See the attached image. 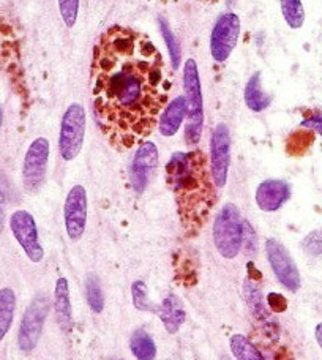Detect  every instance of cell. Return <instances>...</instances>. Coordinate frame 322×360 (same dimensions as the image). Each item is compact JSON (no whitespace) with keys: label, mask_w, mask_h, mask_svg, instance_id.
<instances>
[{"label":"cell","mask_w":322,"mask_h":360,"mask_svg":"<svg viewBox=\"0 0 322 360\" xmlns=\"http://www.w3.org/2000/svg\"><path fill=\"white\" fill-rule=\"evenodd\" d=\"M172 75L149 37L112 25L94 49L95 119L109 143L127 150L155 130L167 106Z\"/></svg>","instance_id":"6da1fadb"},{"label":"cell","mask_w":322,"mask_h":360,"mask_svg":"<svg viewBox=\"0 0 322 360\" xmlns=\"http://www.w3.org/2000/svg\"><path fill=\"white\" fill-rule=\"evenodd\" d=\"M166 182L176 196L182 226L190 234H196L209 220L217 202L215 182L204 152L174 153L166 165Z\"/></svg>","instance_id":"7a4b0ae2"},{"label":"cell","mask_w":322,"mask_h":360,"mask_svg":"<svg viewBox=\"0 0 322 360\" xmlns=\"http://www.w3.org/2000/svg\"><path fill=\"white\" fill-rule=\"evenodd\" d=\"M183 92L186 100V128L185 143L196 146L201 141L204 125V103L201 79L195 59H188L183 67Z\"/></svg>","instance_id":"3957f363"},{"label":"cell","mask_w":322,"mask_h":360,"mask_svg":"<svg viewBox=\"0 0 322 360\" xmlns=\"http://www.w3.org/2000/svg\"><path fill=\"white\" fill-rule=\"evenodd\" d=\"M243 240V220L234 204H224L214 223V242L224 259H234L239 255Z\"/></svg>","instance_id":"277c9868"},{"label":"cell","mask_w":322,"mask_h":360,"mask_svg":"<svg viewBox=\"0 0 322 360\" xmlns=\"http://www.w3.org/2000/svg\"><path fill=\"white\" fill-rule=\"evenodd\" d=\"M86 111L78 103L70 105L63 114L59 136V152L65 162H72L79 155L86 136Z\"/></svg>","instance_id":"5b68a950"},{"label":"cell","mask_w":322,"mask_h":360,"mask_svg":"<svg viewBox=\"0 0 322 360\" xmlns=\"http://www.w3.org/2000/svg\"><path fill=\"white\" fill-rule=\"evenodd\" d=\"M240 35V18L236 13H224L214 25L210 35V54L218 63H224L233 53Z\"/></svg>","instance_id":"8992f818"},{"label":"cell","mask_w":322,"mask_h":360,"mask_svg":"<svg viewBox=\"0 0 322 360\" xmlns=\"http://www.w3.org/2000/svg\"><path fill=\"white\" fill-rule=\"evenodd\" d=\"M49 162V141L46 138H37L30 144L24 158L22 184L25 191L35 193L41 188L46 179Z\"/></svg>","instance_id":"52a82bcc"},{"label":"cell","mask_w":322,"mask_h":360,"mask_svg":"<svg viewBox=\"0 0 322 360\" xmlns=\"http://www.w3.org/2000/svg\"><path fill=\"white\" fill-rule=\"evenodd\" d=\"M49 310V299L44 295H37L24 313L21 327H19L18 343L24 352H30L37 348L40 340L44 321Z\"/></svg>","instance_id":"ba28073f"},{"label":"cell","mask_w":322,"mask_h":360,"mask_svg":"<svg viewBox=\"0 0 322 360\" xmlns=\"http://www.w3.org/2000/svg\"><path fill=\"white\" fill-rule=\"evenodd\" d=\"M266 255L270 267L281 285L291 292H297L300 288V274L286 247L276 239H269L266 242Z\"/></svg>","instance_id":"9c48e42d"},{"label":"cell","mask_w":322,"mask_h":360,"mask_svg":"<svg viewBox=\"0 0 322 360\" xmlns=\"http://www.w3.org/2000/svg\"><path fill=\"white\" fill-rule=\"evenodd\" d=\"M231 165V134L224 124H218L210 138V172L217 188H223L228 182Z\"/></svg>","instance_id":"30bf717a"},{"label":"cell","mask_w":322,"mask_h":360,"mask_svg":"<svg viewBox=\"0 0 322 360\" xmlns=\"http://www.w3.org/2000/svg\"><path fill=\"white\" fill-rule=\"evenodd\" d=\"M10 228L19 245L32 262H40L44 256L43 247L38 239L37 223L27 210H16L10 217Z\"/></svg>","instance_id":"8fae6325"},{"label":"cell","mask_w":322,"mask_h":360,"mask_svg":"<svg viewBox=\"0 0 322 360\" xmlns=\"http://www.w3.org/2000/svg\"><path fill=\"white\" fill-rule=\"evenodd\" d=\"M65 228L72 240H79L87 224V191L82 185H75L65 199Z\"/></svg>","instance_id":"7c38bea8"},{"label":"cell","mask_w":322,"mask_h":360,"mask_svg":"<svg viewBox=\"0 0 322 360\" xmlns=\"http://www.w3.org/2000/svg\"><path fill=\"white\" fill-rule=\"evenodd\" d=\"M157 165H158L157 146L150 143V141H146V143L139 146L136 155L133 158L131 169H130L131 186L138 195H141V193L147 188V184H149V179L152 176V172L155 171Z\"/></svg>","instance_id":"4fadbf2b"},{"label":"cell","mask_w":322,"mask_h":360,"mask_svg":"<svg viewBox=\"0 0 322 360\" xmlns=\"http://www.w3.org/2000/svg\"><path fill=\"white\" fill-rule=\"evenodd\" d=\"M289 198H291V185L285 180H264L256 190V204L264 212H275L281 209Z\"/></svg>","instance_id":"5bb4252c"},{"label":"cell","mask_w":322,"mask_h":360,"mask_svg":"<svg viewBox=\"0 0 322 360\" xmlns=\"http://www.w3.org/2000/svg\"><path fill=\"white\" fill-rule=\"evenodd\" d=\"M186 115V100L183 96H177L176 100H172L169 105L165 108L161 119L158 122V128L163 136L169 138L174 136L179 131L180 125Z\"/></svg>","instance_id":"9a60e30c"},{"label":"cell","mask_w":322,"mask_h":360,"mask_svg":"<svg viewBox=\"0 0 322 360\" xmlns=\"http://www.w3.org/2000/svg\"><path fill=\"white\" fill-rule=\"evenodd\" d=\"M54 308L57 314V321L63 330H68L72 327L73 311L72 302H70V286L65 276H60L56 283L54 289Z\"/></svg>","instance_id":"2e32d148"},{"label":"cell","mask_w":322,"mask_h":360,"mask_svg":"<svg viewBox=\"0 0 322 360\" xmlns=\"http://www.w3.org/2000/svg\"><path fill=\"white\" fill-rule=\"evenodd\" d=\"M160 319L163 321L166 330L169 333L179 332L180 327L185 323V310L182 302L176 295H169L163 300L160 308Z\"/></svg>","instance_id":"e0dca14e"},{"label":"cell","mask_w":322,"mask_h":360,"mask_svg":"<svg viewBox=\"0 0 322 360\" xmlns=\"http://www.w3.org/2000/svg\"><path fill=\"white\" fill-rule=\"evenodd\" d=\"M272 98L264 92L261 84V75L255 73L245 87V103L253 112H261L270 106Z\"/></svg>","instance_id":"ac0fdd59"},{"label":"cell","mask_w":322,"mask_h":360,"mask_svg":"<svg viewBox=\"0 0 322 360\" xmlns=\"http://www.w3.org/2000/svg\"><path fill=\"white\" fill-rule=\"evenodd\" d=\"M16 308V295L15 291L10 288L0 289V342L8 333L13 316H15Z\"/></svg>","instance_id":"d6986e66"},{"label":"cell","mask_w":322,"mask_h":360,"mask_svg":"<svg viewBox=\"0 0 322 360\" xmlns=\"http://www.w3.org/2000/svg\"><path fill=\"white\" fill-rule=\"evenodd\" d=\"M130 348L133 356L138 360H155L157 357V346L153 338L144 330H136L133 333Z\"/></svg>","instance_id":"ffe728a7"},{"label":"cell","mask_w":322,"mask_h":360,"mask_svg":"<svg viewBox=\"0 0 322 360\" xmlns=\"http://www.w3.org/2000/svg\"><path fill=\"white\" fill-rule=\"evenodd\" d=\"M231 351L237 360H266L261 351L242 333H236L231 338Z\"/></svg>","instance_id":"44dd1931"},{"label":"cell","mask_w":322,"mask_h":360,"mask_svg":"<svg viewBox=\"0 0 322 360\" xmlns=\"http://www.w3.org/2000/svg\"><path fill=\"white\" fill-rule=\"evenodd\" d=\"M314 143V131L310 128H302V130L294 131L291 136L288 138L286 143V150L289 155L292 157H300L307 153L310 149L311 144Z\"/></svg>","instance_id":"7402d4cb"},{"label":"cell","mask_w":322,"mask_h":360,"mask_svg":"<svg viewBox=\"0 0 322 360\" xmlns=\"http://www.w3.org/2000/svg\"><path fill=\"white\" fill-rule=\"evenodd\" d=\"M281 13L291 29H300L305 22V10L302 0H280Z\"/></svg>","instance_id":"603a6c76"},{"label":"cell","mask_w":322,"mask_h":360,"mask_svg":"<svg viewBox=\"0 0 322 360\" xmlns=\"http://www.w3.org/2000/svg\"><path fill=\"white\" fill-rule=\"evenodd\" d=\"M158 22H160L161 35H163L165 41H166V46H167V51H169L172 68H174V72H176V70H179V67H180V62H182V53H180L179 41H177L176 35H174V32L171 30L169 24H167V21H166L165 18H160Z\"/></svg>","instance_id":"cb8c5ba5"},{"label":"cell","mask_w":322,"mask_h":360,"mask_svg":"<svg viewBox=\"0 0 322 360\" xmlns=\"http://www.w3.org/2000/svg\"><path fill=\"white\" fill-rule=\"evenodd\" d=\"M245 294H247L248 305H250L251 311H253L255 316L257 319H266L267 318V308H266V304H264L261 289L257 288L251 280H247V283H245Z\"/></svg>","instance_id":"d4e9b609"},{"label":"cell","mask_w":322,"mask_h":360,"mask_svg":"<svg viewBox=\"0 0 322 360\" xmlns=\"http://www.w3.org/2000/svg\"><path fill=\"white\" fill-rule=\"evenodd\" d=\"M86 295L89 307L92 308V311L101 313L105 308V297H103V291L100 286V280L95 275H89L86 280Z\"/></svg>","instance_id":"484cf974"},{"label":"cell","mask_w":322,"mask_h":360,"mask_svg":"<svg viewBox=\"0 0 322 360\" xmlns=\"http://www.w3.org/2000/svg\"><path fill=\"white\" fill-rule=\"evenodd\" d=\"M133 294V305L141 311H153V305L149 300V291L144 281H134L131 286Z\"/></svg>","instance_id":"4316f807"},{"label":"cell","mask_w":322,"mask_h":360,"mask_svg":"<svg viewBox=\"0 0 322 360\" xmlns=\"http://www.w3.org/2000/svg\"><path fill=\"white\" fill-rule=\"evenodd\" d=\"M59 11L67 27H73L78 19L79 0H59Z\"/></svg>","instance_id":"83f0119b"},{"label":"cell","mask_w":322,"mask_h":360,"mask_svg":"<svg viewBox=\"0 0 322 360\" xmlns=\"http://www.w3.org/2000/svg\"><path fill=\"white\" fill-rule=\"evenodd\" d=\"M302 247L307 253L313 256L322 255V229H316L308 234L304 240H302Z\"/></svg>","instance_id":"f1b7e54d"},{"label":"cell","mask_w":322,"mask_h":360,"mask_svg":"<svg viewBox=\"0 0 322 360\" xmlns=\"http://www.w3.org/2000/svg\"><path fill=\"white\" fill-rule=\"evenodd\" d=\"M242 247H245V252L250 256H255L257 248V237L255 234L253 226L248 221H243V240Z\"/></svg>","instance_id":"f546056e"},{"label":"cell","mask_w":322,"mask_h":360,"mask_svg":"<svg viewBox=\"0 0 322 360\" xmlns=\"http://www.w3.org/2000/svg\"><path fill=\"white\" fill-rule=\"evenodd\" d=\"M302 127L310 128V130L319 133L322 138V112H319V111L311 112L304 122H302Z\"/></svg>","instance_id":"4dcf8cb0"},{"label":"cell","mask_w":322,"mask_h":360,"mask_svg":"<svg viewBox=\"0 0 322 360\" xmlns=\"http://www.w3.org/2000/svg\"><path fill=\"white\" fill-rule=\"evenodd\" d=\"M269 307L272 308L273 311H285L288 308V300L283 297L281 294H270L269 295Z\"/></svg>","instance_id":"1f68e13d"},{"label":"cell","mask_w":322,"mask_h":360,"mask_svg":"<svg viewBox=\"0 0 322 360\" xmlns=\"http://www.w3.org/2000/svg\"><path fill=\"white\" fill-rule=\"evenodd\" d=\"M4 223H5V196L4 193L0 191V233L4 229Z\"/></svg>","instance_id":"d6a6232c"},{"label":"cell","mask_w":322,"mask_h":360,"mask_svg":"<svg viewBox=\"0 0 322 360\" xmlns=\"http://www.w3.org/2000/svg\"><path fill=\"white\" fill-rule=\"evenodd\" d=\"M314 335H316V342L319 343V346L322 348V323H319L316 326V330H314Z\"/></svg>","instance_id":"836d02e7"},{"label":"cell","mask_w":322,"mask_h":360,"mask_svg":"<svg viewBox=\"0 0 322 360\" xmlns=\"http://www.w3.org/2000/svg\"><path fill=\"white\" fill-rule=\"evenodd\" d=\"M0 125H2V109H0Z\"/></svg>","instance_id":"e575fe53"}]
</instances>
